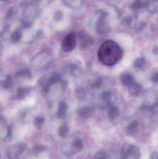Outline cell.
Masks as SVG:
<instances>
[{
    "mask_svg": "<svg viewBox=\"0 0 158 159\" xmlns=\"http://www.w3.org/2000/svg\"><path fill=\"white\" fill-rule=\"evenodd\" d=\"M122 51L120 46L113 41H107L100 46L98 53L100 62L106 66H112L121 59Z\"/></svg>",
    "mask_w": 158,
    "mask_h": 159,
    "instance_id": "1",
    "label": "cell"
},
{
    "mask_svg": "<svg viewBox=\"0 0 158 159\" xmlns=\"http://www.w3.org/2000/svg\"><path fill=\"white\" fill-rule=\"evenodd\" d=\"M61 81V77L59 73H52L44 75L39 80L38 86L41 88L42 92L47 94L51 88V86L57 84Z\"/></svg>",
    "mask_w": 158,
    "mask_h": 159,
    "instance_id": "2",
    "label": "cell"
},
{
    "mask_svg": "<svg viewBox=\"0 0 158 159\" xmlns=\"http://www.w3.org/2000/svg\"><path fill=\"white\" fill-rule=\"evenodd\" d=\"M141 155L140 148L133 144L124 143L120 149V159H140Z\"/></svg>",
    "mask_w": 158,
    "mask_h": 159,
    "instance_id": "3",
    "label": "cell"
},
{
    "mask_svg": "<svg viewBox=\"0 0 158 159\" xmlns=\"http://www.w3.org/2000/svg\"><path fill=\"white\" fill-rule=\"evenodd\" d=\"M77 35L75 33L72 32L66 35L63 39L62 48L66 52H70L75 48L77 43Z\"/></svg>",
    "mask_w": 158,
    "mask_h": 159,
    "instance_id": "4",
    "label": "cell"
},
{
    "mask_svg": "<svg viewBox=\"0 0 158 159\" xmlns=\"http://www.w3.org/2000/svg\"><path fill=\"white\" fill-rule=\"evenodd\" d=\"M79 47L81 49H88L93 44L94 39L92 36L84 31H80L78 34Z\"/></svg>",
    "mask_w": 158,
    "mask_h": 159,
    "instance_id": "5",
    "label": "cell"
},
{
    "mask_svg": "<svg viewBox=\"0 0 158 159\" xmlns=\"http://www.w3.org/2000/svg\"><path fill=\"white\" fill-rule=\"evenodd\" d=\"M128 91L132 96L138 97L142 93L143 88L140 84L135 82L128 87Z\"/></svg>",
    "mask_w": 158,
    "mask_h": 159,
    "instance_id": "6",
    "label": "cell"
},
{
    "mask_svg": "<svg viewBox=\"0 0 158 159\" xmlns=\"http://www.w3.org/2000/svg\"><path fill=\"white\" fill-rule=\"evenodd\" d=\"M95 112L94 108L90 106H86L78 109V114L84 119H88L92 116Z\"/></svg>",
    "mask_w": 158,
    "mask_h": 159,
    "instance_id": "7",
    "label": "cell"
},
{
    "mask_svg": "<svg viewBox=\"0 0 158 159\" xmlns=\"http://www.w3.org/2000/svg\"><path fill=\"white\" fill-rule=\"evenodd\" d=\"M68 110V106L66 102L61 101L58 104V110L57 112V117L60 119H64L66 117L67 112Z\"/></svg>",
    "mask_w": 158,
    "mask_h": 159,
    "instance_id": "8",
    "label": "cell"
},
{
    "mask_svg": "<svg viewBox=\"0 0 158 159\" xmlns=\"http://www.w3.org/2000/svg\"><path fill=\"white\" fill-rule=\"evenodd\" d=\"M139 123L137 120H134L126 128V134L128 136H131L135 134L138 130Z\"/></svg>",
    "mask_w": 158,
    "mask_h": 159,
    "instance_id": "9",
    "label": "cell"
},
{
    "mask_svg": "<svg viewBox=\"0 0 158 159\" xmlns=\"http://www.w3.org/2000/svg\"><path fill=\"white\" fill-rule=\"evenodd\" d=\"M15 76L17 78L31 79L32 74L29 69L27 68H22L19 69L15 73Z\"/></svg>",
    "mask_w": 158,
    "mask_h": 159,
    "instance_id": "10",
    "label": "cell"
},
{
    "mask_svg": "<svg viewBox=\"0 0 158 159\" xmlns=\"http://www.w3.org/2000/svg\"><path fill=\"white\" fill-rule=\"evenodd\" d=\"M31 91L30 88H29L20 87L18 88L17 91V96L16 97L18 101H21L24 99L27 96L29 95Z\"/></svg>",
    "mask_w": 158,
    "mask_h": 159,
    "instance_id": "11",
    "label": "cell"
},
{
    "mask_svg": "<svg viewBox=\"0 0 158 159\" xmlns=\"http://www.w3.org/2000/svg\"><path fill=\"white\" fill-rule=\"evenodd\" d=\"M121 84L125 87H129L135 82L133 77L129 73H125L121 76Z\"/></svg>",
    "mask_w": 158,
    "mask_h": 159,
    "instance_id": "12",
    "label": "cell"
},
{
    "mask_svg": "<svg viewBox=\"0 0 158 159\" xmlns=\"http://www.w3.org/2000/svg\"><path fill=\"white\" fill-rule=\"evenodd\" d=\"M66 6L72 9H77L81 6L83 0H62Z\"/></svg>",
    "mask_w": 158,
    "mask_h": 159,
    "instance_id": "13",
    "label": "cell"
},
{
    "mask_svg": "<svg viewBox=\"0 0 158 159\" xmlns=\"http://www.w3.org/2000/svg\"><path fill=\"white\" fill-rule=\"evenodd\" d=\"M109 108L108 112V116L109 119L113 121L116 117L118 116L119 114V110L117 107L113 106V105H109Z\"/></svg>",
    "mask_w": 158,
    "mask_h": 159,
    "instance_id": "14",
    "label": "cell"
},
{
    "mask_svg": "<svg viewBox=\"0 0 158 159\" xmlns=\"http://www.w3.org/2000/svg\"><path fill=\"white\" fill-rule=\"evenodd\" d=\"M22 31L20 29H17L12 33L10 37L11 42L16 43L19 42L22 37Z\"/></svg>",
    "mask_w": 158,
    "mask_h": 159,
    "instance_id": "15",
    "label": "cell"
},
{
    "mask_svg": "<svg viewBox=\"0 0 158 159\" xmlns=\"http://www.w3.org/2000/svg\"><path fill=\"white\" fill-rule=\"evenodd\" d=\"M14 84L12 77L10 75H8L7 76L6 78L1 83V86L4 89L7 90L9 88L12 87Z\"/></svg>",
    "mask_w": 158,
    "mask_h": 159,
    "instance_id": "16",
    "label": "cell"
},
{
    "mask_svg": "<svg viewBox=\"0 0 158 159\" xmlns=\"http://www.w3.org/2000/svg\"><path fill=\"white\" fill-rule=\"evenodd\" d=\"M73 148L76 152L82 151L84 147L83 142L80 138H77L74 140L72 143Z\"/></svg>",
    "mask_w": 158,
    "mask_h": 159,
    "instance_id": "17",
    "label": "cell"
},
{
    "mask_svg": "<svg viewBox=\"0 0 158 159\" xmlns=\"http://www.w3.org/2000/svg\"><path fill=\"white\" fill-rule=\"evenodd\" d=\"M69 128L67 125L64 124L58 128V134L61 137L65 138L68 133H69Z\"/></svg>",
    "mask_w": 158,
    "mask_h": 159,
    "instance_id": "18",
    "label": "cell"
},
{
    "mask_svg": "<svg viewBox=\"0 0 158 159\" xmlns=\"http://www.w3.org/2000/svg\"><path fill=\"white\" fill-rule=\"evenodd\" d=\"M146 63V60L144 57H139L136 59L133 64V67L136 69L143 68Z\"/></svg>",
    "mask_w": 158,
    "mask_h": 159,
    "instance_id": "19",
    "label": "cell"
},
{
    "mask_svg": "<svg viewBox=\"0 0 158 159\" xmlns=\"http://www.w3.org/2000/svg\"><path fill=\"white\" fill-rule=\"evenodd\" d=\"M44 120H45L44 117L39 116L35 118L33 121V123L37 128L40 129L42 125L44 123Z\"/></svg>",
    "mask_w": 158,
    "mask_h": 159,
    "instance_id": "20",
    "label": "cell"
},
{
    "mask_svg": "<svg viewBox=\"0 0 158 159\" xmlns=\"http://www.w3.org/2000/svg\"><path fill=\"white\" fill-rule=\"evenodd\" d=\"M108 154L106 152L101 150L97 152L94 156V159H107Z\"/></svg>",
    "mask_w": 158,
    "mask_h": 159,
    "instance_id": "21",
    "label": "cell"
},
{
    "mask_svg": "<svg viewBox=\"0 0 158 159\" xmlns=\"http://www.w3.org/2000/svg\"><path fill=\"white\" fill-rule=\"evenodd\" d=\"M111 94L109 91H105L103 92L102 98L103 101L107 104L110 105V100H111Z\"/></svg>",
    "mask_w": 158,
    "mask_h": 159,
    "instance_id": "22",
    "label": "cell"
},
{
    "mask_svg": "<svg viewBox=\"0 0 158 159\" xmlns=\"http://www.w3.org/2000/svg\"><path fill=\"white\" fill-rule=\"evenodd\" d=\"M76 94H77V97L78 99L80 100L81 101H83L86 97V92L84 91V90L82 88H79L76 91Z\"/></svg>",
    "mask_w": 158,
    "mask_h": 159,
    "instance_id": "23",
    "label": "cell"
},
{
    "mask_svg": "<svg viewBox=\"0 0 158 159\" xmlns=\"http://www.w3.org/2000/svg\"><path fill=\"white\" fill-rule=\"evenodd\" d=\"M46 150V147L41 145L35 146L33 148V150L35 153H40Z\"/></svg>",
    "mask_w": 158,
    "mask_h": 159,
    "instance_id": "24",
    "label": "cell"
},
{
    "mask_svg": "<svg viewBox=\"0 0 158 159\" xmlns=\"http://www.w3.org/2000/svg\"><path fill=\"white\" fill-rule=\"evenodd\" d=\"M103 81L102 79L100 77H98L93 84L92 86L93 88H99L101 87L102 85L103 84Z\"/></svg>",
    "mask_w": 158,
    "mask_h": 159,
    "instance_id": "25",
    "label": "cell"
},
{
    "mask_svg": "<svg viewBox=\"0 0 158 159\" xmlns=\"http://www.w3.org/2000/svg\"><path fill=\"white\" fill-rule=\"evenodd\" d=\"M79 65L77 63H72L70 64L69 66V71L71 73H74L78 69Z\"/></svg>",
    "mask_w": 158,
    "mask_h": 159,
    "instance_id": "26",
    "label": "cell"
},
{
    "mask_svg": "<svg viewBox=\"0 0 158 159\" xmlns=\"http://www.w3.org/2000/svg\"><path fill=\"white\" fill-rule=\"evenodd\" d=\"M149 159H158V151L153 152L150 155Z\"/></svg>",
    "mask_w": 158,
    "mask_h": 159,
    "instance_id": "27",
    "label": "cell"
},
{
    "mask_svg": "<svg viewBox=\"0 0 158 159\" xmlns=\"http://www.w3.org/2000/svg\"><path fill=\"white\" fill-rule=\"evenodd\" d=\"M153 82L154 83H158V72L154 74L152 78Z\"/></svg>",
    "mask_w": 158,
    "mask_h": 159,
    "instance_id": "28",
    "label": "cell"
},
{
    "mask_svg": "<svg viewBox=\"0 0 158 159\" xmlns=\"http://www.w3.org/2000/svg\"><path fill=\"white\" fill-rule=\"evenodd\" d=\"M153 53L156 55H158V47H155L153 49Z\"/></svg>",
    "mask_w": 158,
    "mask_h": 159,
    "instance_id": "29",
    "label": "cell"
},
{
    "mask_svg": "<svg viewBox=\"0 0 158 159\" xmlns=\"http://www.w3.org/2000/svg\"><path fill=\"white\" fill-rule=\"evenodd\" d=\"M2 1H7V0H1Z\"/></svg>",
    "mask_w": 158,
    "mask_h": 159,
    "instance_id": "30",
    "label": "cell"
}]
</instances>
